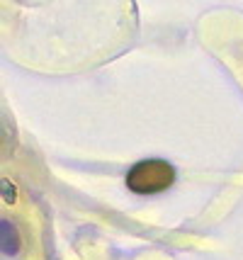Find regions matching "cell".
<instances>
[{"label":"cell","instance_id":"6da1fadb","mask_svg":"<svg viewBox=\"0 0 243 260\" xmlns=\"http://www.w3.org/2000/svg\"><path fill=\"white\" fill-rule=\"evenodd\" d=\"M175 182L173 163L163 158H144L129 168L124 185L134 194H158L165 192Z\"/></svg>","mask_w":243,"mask_h":260},{"label":"cell","instance_id":"7a4b0ae2","mask_svg":"<svg viewBox=\"0 0 243 260\" xmlns=\"http://www.w3.org/2000/svg\"><path fill=\"white\" fill-rule=\"evenodd\" d=\"M0 226H3V253H5V255H15V253L20 250V238H17V231H15V226L8 224V221H3Z\"/></svg>","mask_w":243,"mask_h":260},{"label":"cell","instance_id":"3957f363","mask_svg":"<svg viewBox=\"0 0 243 260\" xmlns=\"http://www.w3.org/2000/svg\"><path fill=\"white\" fill-rule=\"evenodd\" d=\"M3 200L5 202H15V185H10L8 180H3Z\"/></svg>","mask_w":243,"mask_h":260}]
</instances>
